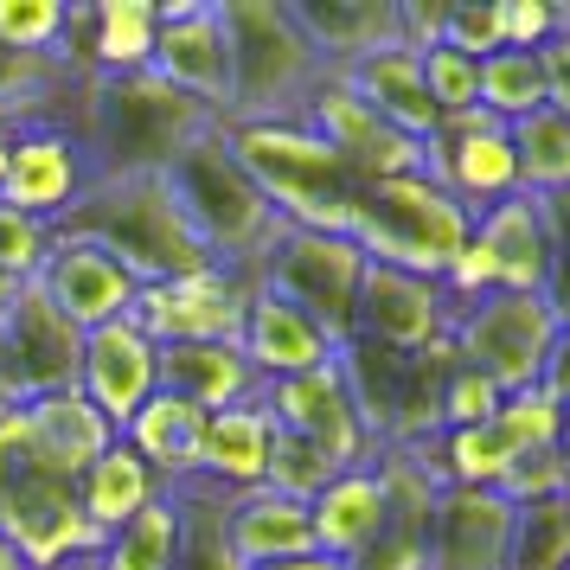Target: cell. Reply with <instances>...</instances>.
I'll list each match as a JSON object with an SVG mask.
<instances>
[{
    "label": "cell",
    "mask_w": 570,
    "mask_h": 570,
    "mask_svg": "<svg viewBox=\"0 0 570 570\" xmlns=\"http://www.w3.org/2000/svg\"><path fill=\"white\" fill-rule=\"evenodd\" d=\"M160 180H167V193H174L180 218L193 225V237L212 250V263L257 276V263H263V250L276 244L283 218L269 212V199L257 193V180L237 167L232 141H225V122H218L212 135H199Z\"/></svg>",
    "instance_id": "cell-5"
},
{
    "label": "cell",
    "mask_w": 570,
    "mask_h": 570,
    "mask_svg": "<svg viewBox=\"0 0 570 570\" xmlns=\"http://www.w3.org/2000/svg\"><path fill=\"white\" fill-rule=\"evenodd\" d=\"M455 327V302L449 288L411 269H391V263H365L360 276V302H353V334L385 346V353H423L449 340Z\"/></svg>",
    "instance_id": "cell-15"
},
{
    "label": "cell",
    "mask_w": 570,
    "mask_h": 570,
    "mask_svg": "<svg viewBox=\"0 0 570 570\" xmlns=\"http://www.w3.org/2000/svg\"><path fill=\"white\" fill-rule=\"evenodd\" d=\"M558 423H564V404L551 397L544 385L532 391H513L500 416H493V430L513 442V455H539V449H558Z\"/></svg>",
    "instance_id": "cell-38"
},
{
    "label": "cell",
    "mask_w": 570,
    "mask_h": 570,
    "mask_svg": "<svg viewBox=\"0 0 570 570\" xmlns=\"http://www.w3.org/2000/svg\"><path fill=\"white\" fill-rule=\"evenodd\" d=\"M225 551H232V570H269L314 558V519L302 500H283L269 488L237 493V500H225Z\"/></svg>",
    "instance_id": "cell-22"
},
{
    "label": "cell",
    "mask_w": 570,
    "mask_h": 570,
    "mask_svg": "<svg viewBox=\"0 0 570 570\" xmlns=\"http://www.w3.org/2000/svg\"><path fill=\"white\" fill-rule=\"evenodd\" d=\"M65 237H83L129 269L135 283H174L193 269H212V250L193 237L174 193L160 174H122V180H90L78 206L58 218Z\"/></svg>",
    "instance_id": "cell-2"
},
{
    "label": "cell",
    "mask_w": 570,
    "mask_h": 570,
    "mask_svg": "<svg viewBox=\"0 0 570 570\" xmlns=\"http://www.w3.org/2000/svg\"><path fill=\"white\" fill-rule=\"evenodd\" d=\"M558 404H570V321L558 327V346H551V360H544V379H539Z\"/></svg>",
    "instance_id": "cell-47"
},
{
    "label": "cell",
    "mask_w": 570,
    "mask_h": 570,
    "mask_svg": "<svg viewBox=\"0 0 570 570\" xmlns=\"http://www.w3.org/2000/svg\"><path fill=\"white\" fill-rule=\"evenodd\" d=\"M500 20H507L513 52H544L570 27V7H558V0H500Z\"/></svg>",
    "instance_id": "cell-43"
},
{
    "label": "cell",
    "mask_w": 570,
    "mask_h": 570,
    "mask_svg": "<svg viewBox=\"0 0 570 570\" xmlns=\"http://www.w3.org/2000/svg\"><path fill=\"white\" fill-rule=\"evenodd\" d=\"M78 570H90V564H78Z\"/></svg>",
    "instance_id": "cell-52"
},
{
    "label": "cell",
    "mask_w": 570,
    "mask_h": 570,
    "mask_svg": "<svg viewBox=\"0 0 570 570\" xmlns=\"http://www.w3.org/2000/svg\"><path fill=\"white\" fill-rule=\"evenodd\" d=\"M7 155H13V129L0 122V174H7Z\"/></svg>",
    "instance_id": "cell-51"
},
{
    "label": "cell",
    "mask_w": 570,
    "mask_h": 570,
    "mask_svg": "<svg viewBox=\"0 0 570 570\" xmlns=\"http://www.w3.org/2000/svg\"><path fill=\"white\" fill-rule=\"evenodd\" d=\"M340 468L314 449V442H302V436H288V430H276L269 423V468H263V488L269 493H283V500H302L308 507L314 493L334 481Z\"/></svg>",
    "instance_id": "cell-36"
},
{
    "label": "cell",
    "mask_w": 570,
    "mask_h": 570,
    "mask_svg": "<svg viewBox=\"0 0 570 570\" xmlns=\"http://www.w3.org/2000/svg\"><path fill=\"white\" fill-rule=\"evenodd\" d=\"M327 148L340 155V167L353 174L360 186H379V180H404V174H423V141L411 135H397L385 116H372V109L346 90L340 78L321 83V97L308 104L302 116Z\"/></svg>",
    "instance_id": "cell-16"
},
{
    "label": "cell",
    "mask_w": 570,
    "mask_h": 570,
    "mask_svg": "<svg viewBox=\"0 0 570 570\" xmlns=\"http://www.w3.org/2000/svg\"><path fill=\"white\" fill-rule=\"evenodd\" d=\"M160 493H167V488L155 481V468H148L129 442L116 436L104 455L78 474V513L90 519L97 532H116L122 519H135L148 500H160Z\"/></svg>",
    "instance_id": "cell-31"
},
{
    "label": "cell",
    "mask_w": 570,
    "mask_h": 570,
    "mask_svg": "<svg viewBox=\"0 0 570 570\" xmlns=\"http://www.w3.org/2000/svg\"><path fill=\"white\" fill-rule=\"evenodd\" d=\"M269 570H346V564H334V558H321V551H314V558H295V564H269Z\"/></svg>",
    "instance_id": "cell-48"
},
{
    "label": "cell",
    "mask_w": 570,
    "mask_h": 570,
    "mask_svg": "<svg viewBox=\"0 0 570 570\" xmlns=\"http://www.w3.org/2000/svg\"><path fill=\"white\" fill-rule=\"evenodd\" d=\"M544 206V237H551V308L570 321V193H551Z\"/></svg>",
    "instance_id": "cell-45"
},
{
    "label": "cell",
    "mask_w": 570,
    "mask_h": 570,
    "mask_svg": "<svg viewBox=\"0 0 570 570\" xmlns=\"http://www.w3.org/2000/svg\"><path fill=\"white\" fill-rule=\"evenodd\" d=\"M20 288H27V283H13V276H0V321L13 314V302H20Z\"/></svg>",
    "instance_id": "cell-49"
},
{
    "label": "cell",
    "mask_w": 570,
    "mask_h": 570,
    "mask_svg": "<svg viewBox=\"0 0 570 570\" xmlns=\"http://www.w3.org/2000/svg\"><path fill=\"white\" fill-rule=\"evenodd\" d=\"M237 346H244V360L257 365L263 385L295 379V372H314V365H327L340 353L308 314L288 308L283 295H269V288H250V308H244V334H237Z\"/></svg>",
    "instance_id": "cell-25"
},
{
    "label": "cell",
    "mask_w": 570,
    "mask_h": 570,
    "mask_svg": "<svg viewBox=\"0 0 570 570\" xmlns=\"http://www.w3.org/2000/svg\"><path fill=\"white\" fill-rule=\"evenodd\" d=\"M544 83H551V109L570 116V27L544 46Z\"/></svg>",
    "instance_id": "cell-46"
},
{
    "label": "cell",
    "mask_w": 570,
    "mask_h": 570,
    "mask_svg": "<svg viewBox=\"0 0 570 570\" xmlns=\"http://www.w3.org/2000/svg\"><path fill=\"white\" fill-rule=\"evenodd\" d=\"M551 104V83H544V52H493L481 58V109H488L493 122H525L532 109Z\"/></svg>",
    "instance_id": "cell-34"
},
{
    "label": "cell",
    "mask_w": 570,
    "mask_h": 570,
    "mask_svg": "<svg viewBox=\"0 0 570 570\" xmlns=\"http://www.w3.org/2000/svg\"><path fill=\"white\" fill-rule=\"evenodd\" d=\"M78 391L97 404L109 430L122 436L129 416L160 391V346L135 321H109L97 334H83V360H78Z\"/></svg>",
    "instance_id": "cell-21"
},
{
    "label": "cell",
    "mask_w": 570,
    "mask_h": 570,
    "mask_svg": "<svg viewBox=\"0 0 570 570\" xmlns=\"http://www.w3.org/2000/svg\"><path fill=\"white\" fill-rule=\"evenodd\" d=\"M83 186H90V160H83L78 135L65 122L13 129V155H7V174H0V206L27 212V218L58 232V218L78 206Z\"/></svg>",
    "instance_id": "cell-17"
},
{
    "label": "cell",
    "mask_w": 570,
    "mask_h": 570,
    "mask_svg": "<svg viewBox=\"0 0 570 570\" xmlns=\"http://www.w3.org/2000/svg\"><path fill=\"white\" fill-rule=\"evenodd\" d=\"M71 7L65 0H0V52L20 58H58Z\"/></svg>",
    "instance_id": "cell-37"
},
{
    "label": "cell",
    "mask_w": 570,
    "mask_h": 570,
    "mask_svg": "<svg viewBox=\"0 0 570 570\" xmlns=\"http://www.w3.org/2000/svg\"><path fill=\"white\" fill-rule=\"evenodd\" d=\"M360 276H365V250L353 244V232H295V225H283L250 283L283 295L288 308H302L334 346H346Z\"/></svg>",
    "instance_id": "cell-7"
},
{
    "label": "cell",
    "mask_w": 570,
    "mask_h": 570,
    "mask_svg": "<svg viewBox=\"0 0 570 570\" xmlns=\"http://www.w3.org/2000/svg\"><path fill=\"white\" fill-rule=\"evenodd\" d=\"M423 83H430V104L436 116H468V109H481V58H462L449 52V46H430L423 52Z\"/></svg>",
    "instance_id": "cell-41"
},
{
    "label": "cell",
    "mask_w": 570,
    "mask_h": 570,
    "mask_svg": "<svg viewBox=\"0 0 570 570\" xmlns=\"http://www.w3.org/2000/svg\"><path fill=\"white\" fill-rule=\"evenodd\" d=\"M199 436H206V416L193 411V404H180V397H167V391H155V397L129 416V430H122V442L155 468L160 488L199 481Z\"/></svg>",
    "instance_id": "cell-30"
},
{
    "label": "cell",
    "mask_w": 570,
    "mask_h": 570,
    "mask_svg": "<svg viewBox=\"0 0 570 570\" xmlns=\"http://www.w3.org/2000/svg\"><path fill=\"white\" fill-rule=\"evenodd\" d=\"M570 468L558 449H539V455H519L513 468H507V481H500V493L513 500V507H525V500H551V493H564Z\"/></svg>",
    "instance_id": "cell-44"
},
{
    "label": "cell",
    "mask_w": 570,
    "mask_h": 570,
    "mask_svg": "<svg viewBox=\"0 0 570 570\" xmlns=\"http://www.w3.org/2000/svg\"><path fill=\"white\" fill-rule=\"evenodd\" d=\"M507 570H570V500H525L513 513V558Z\"/></svg>",
    "instance_id": "cell-35"
},
{
    "label": "cell",
    "mask_w": 570,
    "mask_h": 570,
    "mask_svg": "<svg viewBox=\"0 0 570 570\" xmlns=\"http://www.w3.org/2000/svg\"><path fill=\"white\" fill-rule=\"evenodd\" d=\"M468 237H474V218L430 174L365 186L360 212H353V244L365 250V263H391V269H411L430 283H449Z\"/></svg>",
    "instance_id": "cell-6"
},
{
    "label": "cell",
    "mask_w": 570,
    "mask_h": 570,
    "mask_svg": "<svg viewBox=\"0 0 570 570\" xmlns=\"http://www.w3.org/2000/svg\"><path fill=\"white\" fill-rule=\"evenodd\" d=\"M155 32H160V0L71 7L65 39H58V65L71 78H135L155 58Z\"/></svg>",
    "instance_id": "cell-18"
},
{
    "label": "cell",
    "mask_w": 570,
    "mask_h": 570,
    "mask_svg": "<svg viewBox=\"0 0 570 570\" xmlns=\"http://www.w3.org/2000/svg\"><path fill=\"white\" fill-rule=\"evenodd\" d=\"M13 411L27 416V436H32V449H39V462L52 468V474H65L71 488H78L83 468L116 442V430L97 416V404H90L78 385L52 391V397H32V404H13Z\"/></svg>",
    "instance_id": "cell-28"
},
{
    "label": "cell",
    "mask_w": 570,
    "mask_h": 570,
    "mask_svg": "<svg viewBox=\"0 0 570 570\" xmlns=\"http://www.w3.org/2000/svg\"><path fill=\"white\" fill-rule=\"evenodd\" d=\"M263 468H269V411H263V397L206 416V436H199V488H212L218 500H237V493L263 488Z\"/></svg>",
    "instance_id": "cell-29"
},
{
    "label": "cell",
    "mask_w": 570,
    "mask_h": 570,
    "mask_svg": "<svg viewBox=\"0 0 570 570\" xmlns=\"http://www.w3.org/2000/svg\"><path fill=\"white\" fill-rule=\"evenodd\" d=\"M32 288H39L78 334H97V327H109V321H129L135 295H141V283H135L109 250L83 244V237H65V232H58L46 269L32 276Z\"/></svg>",
    "instance_id": "cell-19"
},
{
    "label": "cell",
    "mask_w": 570,
    "mask_h": 570,
    "mask_svg": "<svg viewBox=\"0 0 570 570\" xmlns=\"http://www.w3.org/2000/svg\"><path fill=\"white\" fill-rule=\"evenodd\" d=\"M442 46H449V52H462V58L507 52L500 0H442Z\"/></svg>",
    "instance_id": "cell-40"
},
{
    "label": "cell",
    "mask_w": 570,
    "mask_h": 570,
    "mask_svg": "<svg viewBox=\"0 0 570 570\" xmlns=\"http://www.w3.org/2000/svg\"><path fill=\"white\" fill-rule=\"evenodd\" d=\"M283 7L327 71L397 46V0H283Z\"/></svg>",
    "instance_id": "cell-24"
},
{
    "label": "cell",
    "mask_w": 570,
    "mask_h": 570,
    "mask_svg": "<svg viewBox=\"0 0 570 570\" xmlns=\"http://www.w3.org/2000/svg\"><path fill=\"white\" fill-rule=\"evenodd\" d=\"M423 174H430L468 218H481L488 206H500V199L519 193L513 135H507V122H493L488 109L449 116V122L423 141Z\"/></svg>",
    "instance_id": "cell-11"
},
{
    "label": "cell",
    "mask_w": 570,
    "mask_h": 570,
    "mask_svg": "<svg viewBox=\"0 0 570 570\" xmlns=\"http://www.w3.org/2000/svg\"><path fill=\"white\" fill-rule=\"evenodd\" d=\"M513 500L500 488H436L430 507V570H507L513 558Z\"/></svg>",
    "instance_id": "cell-20"
},
{
    "label": "cell",
    "mask_w": 570,
    "mask_h": 570,
    "mask_svg": "<svg viewBox=\"0 0 570 570\" xmlns=\"http://www.w3.org/2000/svg\"><path fill=\"white\" fill-rule=\"evenodd\" d=\"M558 327H564V314L551 308V295H474L455 308L449 340H455V360L513 397L544 379Z\"/></svg>",
    "instance_id": "cell-8"
},
{
    "label": "cell",
    "mask_w": 570,
    "mask_h": 570,
    "mask_svg": "<svg viewBox=\"0 0 570 570\" xmlns=\"http://www.w3.org/2000/svg\"><path fill=\"white\" fill-rule=\"evenodd\" d=\"M449 302L462 308L474 295H551V237H544V206L532 193H513L474 218L462 263L449 269Z\"/></svg>",
    "instance_id": "cell-9"
},
{
    "label": "cell",
    "mask_w": 570,
    "mask_h": 570,
    "mask_svg": "<svg viewBox=\"0 0 570 570\" xmlns=\"http://www.w3.org/2000/svg\"><path fill=\"white\" fill-rule=\"evenodd\" d=\"M78 360H83V334L27 283L13 314L0 321V391H7V404L71 391L78 385Z\"/></svg>",
    "instance_id": "cell-13"
},
{
    "label": "cell",
    "mask_w": 570,
    "mask_h": 570,
    "mask_svg": "<svg viewBox=\"0 0 570 570\" xmlns=\"http://www.w3.org/2000/svg\"><path fill=\"white\" fill-rule=\"evenodd\" d=\"M558 455H564V468H570V404H564V423H558Z\"/></svg>",
    "instance_id": "cell-50"
},
{
    "label": "cell",
    "mask_w": 570,
    "mask_h": 570,
    "mask_svg": "<svg viewBox=\"0 0 570 570\" xmlns=\"http://www.w3.org/2000/svg\"><path fill=\"white\" fill-rule=\"evenodd\" d=\"M353 97H360L372 116H385L397 135H411V141H430L442 129L436 104H430V83H423V58L411 46H385V52L360 58V65H346L334 71Z\"/></svg>",
    "instance_id": "cell-27"
},
{
    "label": "cell",
    "mask_w": 570,
    "mask_h": 570,
    "mask_svg": "<svg viewBox=\"0 0 570 570\" xmlns=\"http://www.w3.org/2000/svg\"><path fill=\"white\" fill-rule=\"evenodd\" d=\"M78 148L90 160V180H122V174H167L174 160L218 129V116L193 97L167 90L155 71L135 78H83L78 83Z\"/></svg>",
    "instance_id": "cell-1"
},
{
    "label": "cell",
    "mask_w": 570,
    "mask_h": 570,
    "mask_svg": "<svg viewBox=\"0 0 570 570\" xmlns=\"http://www.w3.org/2000/svg\"><path fill=\"white\" fill-rule=\"evenodd\" d=\"M500 404H507V391L493 385V379H481L474 365L455 360L449 372H442V391H436V423H442V430H474V423H493Z\"/></svg>",
    "instance_id": "cell-39"
},
{
    "label": "cell",
    "mask_w": 570,
    "mask_h": 570,
    "mask_svg": "<svg viewBox=\"0 0 570 570\" xmlns=\"http://www.w3.org/2000/svg\"><path fill=\"white\" fill-rule=\"evenodd\" d=\"M513 160H519V193L532 199H551V193H570V116L564 109H532L525 122H513Z\"/></svg>",
    "instance_id": "cell-33"
},
{
    "label": "cell",
    "mask_w": 570,
    "mask_h": 570,
    "mask_svg": "<svg viewBox=\"0 0 570 570\" xmlns=\"http://www.w3.org/2000/svg\"><path fill=\"white\" fill-rule=\"evenodd\" d=\"M263 411H269L276 430L314 442L334 468L379 462V442L365 436L360 404H353V391H346L340 360L314 365V372H295V379H276V385H263Z\"/></svg>",
    "instance_id": "cell-12"
},
{
    "label": "cell",
    "mask_w": 570,
    "mask_h": 570,
    "mask_svg": "<svg viewBox=\"0 0 570 570\" xmlns=\"http://www.w3.org/2000/svg\"><path fill=\"white\" fill-rule=\"evenodd\" d=\"M160 391L193 404L199 416L237 411V404H257L263 379L257 365L244 360L237 340H218V346H160Z\"/></svg>",
    "instance_id": "cell-26"
},
{
    "label": "cell",
    "mask_w": 570,
    "mask_h": 570,
    "mask_svg": "<svg viewBox=\"0 0 570 570\" xmlns=\"http://www.w3.org/2000/svg\"><path fill=\"white\" fill-rule=\"evenodd\" d=\"M250 276L244 269H193L174 283H148L135 295V327L155 340V346H218V340L244 334V308H250Z\"/></svg>",
    "instance_id": "cell-10"
},
{
    "label": "cell",
    "mask_w": 570,
    "mask_h": 570,
    "mask_svg": "<svg viewBox=\"0 0 570 570\" xmlns=\"http://www.w3.org/2000/svg\"><path fill=\"white\" fill-rule=\"evenodd\" d=\"M237 167L257 180L269 212L295 232H353L365 186L340 167V155L308 122H225Z\"/></svg>",
    "instance_id": "cell-3"
},
{
    "label": "cell",
    "mask_w": 570,
    "mask_h": 570,
    "mask_svg": "<svg viewBox=\"0 0 570 570\" xmlns=\"http://www.w3.org/2000/svg\"><path fill=\"white\" fill-rule=\"evenodd\" d=\"M308 519H314V551H321V558H334V564H353L365 544L385 532V519H391V493H385L379 462L340 468L334 481L308 500Z\"/></svg>",
    "instance_id": "cell-23"
},
{
    "label": "cell",
    "mask_w": 570,
    "mask_h": 570,
    "mask_svg": "<svg viewBox=\"0 0 570 570\" xmlns=\"http://www.w3.org/2000/svg\"><path fill=\"white\" fill-rule=\"evenodd\" d=\"M90 570H180V500H174V488L148 500L135 519H122L116 532H104Z\"/></svg>",
    "instance_id": "cell-32"
},
{
    "label": "cell",
    "mask_w": 570,
    "mask_h": 570,
    "mask_svg": "<svg viewBox=\"0 0 570 570\" xmlns=\"http://www.w3.org/2000/svg\"><path fill=\"white\" fill-rule=\"evenodd\" d=\"M232 46V104L225 122H302L321 83L334 78L295 32L283 0H218Z\"/></svg>",
    "instance_id": "cell-4"
},
{
    "label": "cell",
    "mask_w": 570,
    "mask_h": 570,
    "mask_svg": "<svg viewBox=\"0 0 570 570\" xmlns=\"http://www.w3.org/2000/svg\"><path fill=\"white\" fill-rule=\"evenodd\" d=\"M58 232L52 225H39V218H27V212L0 206V276H13V283H32L39 269H46V257H52Z\"/></svg>",
    "instance_id": "cell-42"
},
{
    "label": "cell",
    "mask_w": 570,
    "mask_h": 570,
    "mask_svg": "<svg viewBox=\"0 0 570 570\" xmlns=\"http://www.w3.org/2000/svg\"><path fill=\"white\" fill-rule=\"evenodd\" d=\"M148 71L167 90L193 97L199 109H212L225 122V104H232V46H225L218 0H160V32H155Z\"/></svg>",
    "instance_id": "cell-14"
}]
</instances>
